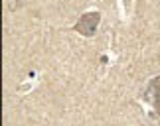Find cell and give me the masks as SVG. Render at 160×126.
I'll return each mask as SVG.
<instances>
[{"label":"cell","instance_id":"cell-2","mask_svg":"<svg viewBox=\"0 0 160 126\" xmlns=\"http://www.w3.org/2000/svg\"><path fill=\"white\" fill-rule=\"evenodd\" d=\"M142 100L152 106L154 114L160 112V77H154V79L148 83V87H146V91L142 95Z\"/></svg>","mask_w":160,"mask_h":126},{"label":"cell","instance_id":"cell-1","mask_svg":"<svg viewBox=\"0 0 160 126\" xmlns=\"http://www.w3.org/2000/svg\"><path fill=\"white\" fill-rule=\"evenodd\" d=\"M101 24V12L99 10H91V12H85V14L77 20V24L73 26L77 34L85 35V38H91L95 32H97V26Z\"/></svg>","mask_w":160,"mask_h":126}]
</instances>
